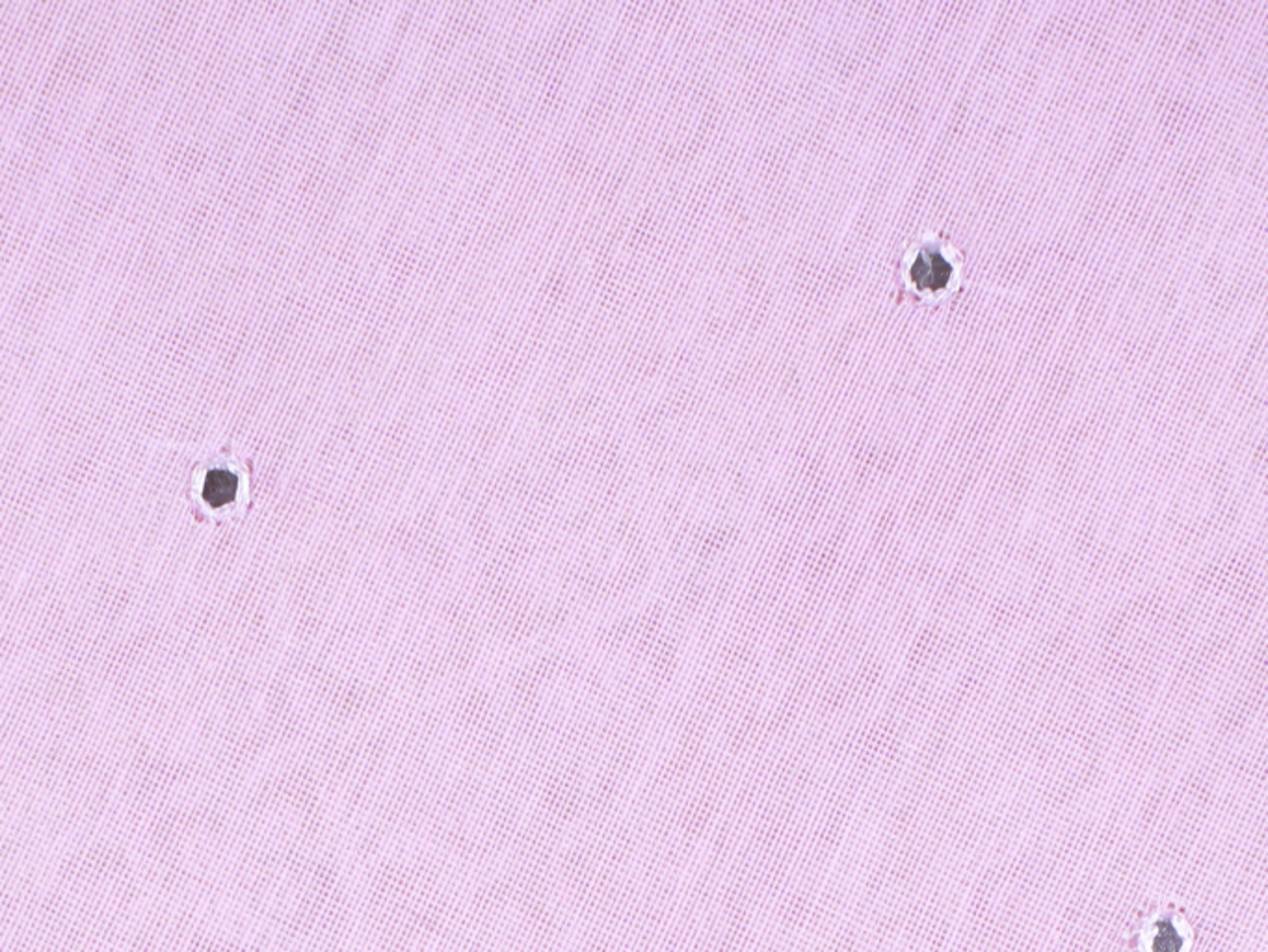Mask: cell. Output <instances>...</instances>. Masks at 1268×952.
<instances>
[{
    "instance_id": "6da1fadb",
    "label": "cell",
    "mask_w": 1268,
    "mask_h": 952,
    "mask_svg": "<svg viewBox=\"0 0 1268 952\" xmlns=\"http://www.w3.org/2000/svg\"><path fill=\"white\" fill-rule=\"evenodd\" d=\"M237 490H239V478H237V475H233L231 471H226V469H213L205 478L201 497H203V501L207 505H211L213 508H220L235 501Z\"/></svg>"
}]
</instances>
